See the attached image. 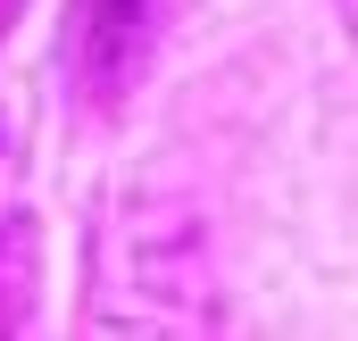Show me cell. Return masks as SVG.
Masks as SVG:
<instances>
[{"mask_svg":"<svg viewBox=\"0 0 358 341\" xmlns=\"http://www.w3.org/2000/svg\"><path fill=\"white\" fill-rule=\"evenodd\" d=\"M342 17H350V34H358V0H342Z\"/></svg>","mask_w":358,"mask_h":341,"instance_id":"cell-1","label":"cell"}]
</instances>
